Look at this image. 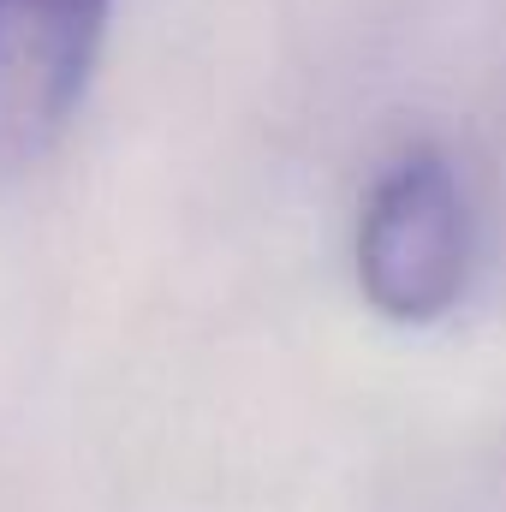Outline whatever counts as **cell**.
I'll use <instances>...</instances> for the list:
<instances>
[{
    "mask_svg": "<svg viewBox=\"0 0 506 512\" xmlns=\"http://www.w3.org/2000/svg\"><path fill=\"white\" fill-rule=\"evenodd\" d=\"M108 0H0V167L36 161L72 120Z\"/></svg>",
    "mask_w": 506,
    "mask_h": 512,
    "instance_id": "2",
    "label": "cell"
},
{
    "mask_svg": "<svg viewBox=\"0 0 506 512\" xmlns=\"http://www.w3.org/2000/svg\"><path fill=\"white\" fill-rule=\"evenodd\" d=\"M471 268V203L441 143H405L358 215V280L387 316H435Z\"/></svg>",
    "mask_w": 506,
    "mask_h": 512,
    "instance_id": "1",
    "label": "cell"
}]
</instances>
